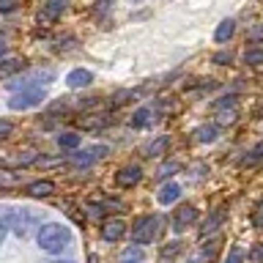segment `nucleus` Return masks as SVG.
Wrapping results in <instances>:
<instances>
[{
    "label": "nucleus",
    "mask_w": 263,
    "mask_h": 263,
    "mask_svg": "<svg viewBox=\"0 0 263 263\" xmlns=\"http://www.w3.org/2000/svg\"><path fill=\"white\" fill-rule=\"evenodd\" d=\"M162 219L159 214H145V217H140L135 225H132V241L145 247V244H154L156 238H159V230H162Z\"/></svg>",
    "instance_id": "obj_4"
},
{
    "label": "nucleus",
    "mask_w": 263,
    "mask_h": 263,
    "mask_svg": "<svg viewBox=\"0 0 263 263\" xmlns=\"http://www.w3.org/2000/svg\"><path fill=\"white\" fill-rule=\"evenodd\" d=\"M8 230H11V228H8V222H6V217H3V211H0V244H3V241H6V236H8Z\"/></svg>",
    "instance_id": "obj_35"
},
{
    "label": "nucleus",
    "mask_w": 263,
    "mask_h": 263,
    "mask_svg": "<svg viewBox=\"0 0 263 263\" xmlns=\"http://www.w3.org/2000/svg\"><path fill=\"white\" fill-rule=\"evenodd\" d=\"M244 63L252 66V69H258V66H263V47H250L244 52Z\"/></svg>",
    "instance_id": "obj_21"
},
{
    "label": "nucleus",
    "mask_w": 263,
    "mask_h": 263,
    "mask_svg": "<svg viewBox=\"0 0 263 263\" xmlns=\"http://www.w3.org/2000/svg\"><path fill=\"white\" fill-rule=\"evenodd\" d=\"M44 3H47V0H44Z\"/></svg>",
    "instance_id": "obj_41"
},
{
    "label": "nucleus",
    "mask_w": 263,
    "mask_h": 263,
    "mask_svg": "<svg viewBox=\"0 0 263 263\" xmlns=\"http://www.w3.org/2000/svg\"><path fill=\"white\" fill-rule=\"evenodd\" d=\"M85 217H88V219H93V222H102V219H104V205L88 203V205H85Z\"/></svg>",
    "instance_id": "obj_26"
},
{
    "label": "nucleus",
    "mask_w": 263,
    "mask_h": 263,
    "mask_svg": "<svg viewBox=\"0 0 263 263\" xmlns=\"http://www.w3.org/2000/svg\"><path fill=\"white\" fill-rule=\"evenodd\" d=\"M225 217H228V209H225V205H222V209H214L211 217L200 225V233H203V236H211L214 230H219V225L225 222Z\"/></svg>",
    "instance_id": "obj_13"
},
{
    "label": "nucleus",
    "mask_w": 263,
    "mask_h": 263,
    "mask_svg": "<svg viewBox=\"0 0 263 263\" xmlns=\"http://www.w3.org/2000/svg\"><path fill=\"white\" fill-rule=\"evenodd\" d=\"M123 236H126V225H123V219L110 217V219L102 222V241L115 244V241H121Z\"/></svg>",
    "instance_id": "obj_8"
},
{
    "label": "nucleus",
    "mask_w": 263,
    "mask_h": 263,
    "mask_svg": "<svg viewBox=\"0 0 263 263\" xmlns=\"http://www.w3.org/2000/svg\"><path fill=\"white\" fill-rule=\"evenodd\" d=\"M52 263H74V260H52Z\"/></svg>",
    "instance_id": "obj_39"
},
{
    "label": "nucleus",
    "mask_w": 263,
    "mask_h": 263,
    "mask_svg": "<svg viewBox=\"0 0 263 263\" xmlns=\"http://www.w3.org/2000/svg\"><path fill=\"white\" fill-rule=\"evenodd\" d=\"M154 123V107H140L132 115V129H145Z\"/></svg>",
    "instance_id": "obj_16"
},
{
    "label": "nucleus",
    "mask_w": 263,
    "mask_h": 263,
    "mask_svg": "<svg viewBox=\"0 0 263 263\" xmlns=\"http://www.w3.org/2000/svg\"><path fill=\"white\" fill-rule=\"evenodd\" d=\"M167 148H170V137H156L154 143H148V145L143 148V154L148 156V159H154V156L167 154Z\"/></svg>",
    "instance_id": "obj_17"
},
{
    "label": "nucleus",
    "mask_w": 263,
    "mask_h": 263,
    "mask_svg": "<svg viewBox=\"0 0 263 263\" xmlns=\"http://www.w3.org/2000/svg\"><path fill=\"white\" fill-rule=\"evenodd\" d=\"M200 219V214H197V205H192V203H181L178 209H176V214H173V230L176 233H184L186 228H192L195 222Z\"/></svg>",
    "instance_id": "obj_7"
},
{
    "label": "nucleus",
    "mask_w": 263,
    "mask_h": 263,
    "mask_svg": "<svg viewBox=\"0 0 263 263\" xmlns=\"http://www.w3.org/2000/svg\"><path fill=\"white\" fill-rule=\"evenodd\" d=\"M252 225L258 230H263V200L255 205V211H252Z\"/></svg>",
    "instance_id": "obj_31"
},
{
    "label": "nucleus",
    "mask_w": 263,
    "mask_h": 263,
    "mask_svg": "<svg viewBox=\"0 0 263 263\" xmlns=\"http://www.w3.org/2000/svg\"><path fill=\"white\" fill-rule=\"evenodd\" d=\"M107 154H110V148H107V145H88V148H77V151H71L69 159L74 164H80V167H90V164H96L99 159H104Z\"/></svg>",
    "instance_id": "obj_6"
},
{
    "label": "nucleus",
    "mask_w": 263,
    "mask_h": 263,
    "mask_svg": "<svg viewBox=\"0 0 263 263\" xmlns=\"http://www.w3.org/2000/svg\"><path fill=\"white\" fill-rule=\"evenodd\" d=\"M47 99V88H25L16 90V93L8 96V110H30V107H39Z\"/></svg>",
    "instance_id": "obj_5"
},
{
    "label": "nucleus",
    "mask_w": 263,
    "mask_h": 263,
    "mask_svg": "<svg viewBox=\"0 0 263 263\" xmlns=\"http://www.w3.org/2000/svg\"><path fill=\"white\" fill-rule=\"evenodd\" d=\"M6 55H8V44H6L3 39H0V58H6Z\"/></svg>",
    "instance_id": "obj_38"
},
{
    "label": "nucleus",
    "mask_w": 263,
    "mask_h": 263,
    "mask_svg": "<svg viewBox=\"0 0 263 263\" xmlns=\"http://www.w3.org/2000/svg\"><path fill=\"white\" fill-rule=\"evenodd\" d=\"M211 63L214 66H230V63H233V55H230V52H217L211 58Z\"/></svg>",
    "instance_id": "obj_30"
},
{
    "label": "nucleus",
    "mask_w": 263,
    "mask_h": 263,
    "mask_svg": "<svg viewBox=\"0 0 263 263\" xmlns=\"http://www.w3.org/2000/svg\"><path fill=\"white\" fill-rule=\"evenodd\" d=\"M178 252H181V241H170V244H164V247H162L159 260H170V258H176Z\"/></svg>",
    "instance_id": "obj_25"
},
{
    "label": "nucleus",
    "mask_w": 263,
    "mask_h": 263,
    "mask_svg": "<svg viewBox=\"0 0 263 263\" xmlns=\"http://www.w3.org/2000/svg\"><path fill=\"white\" fill-rule=\"evenodd\" d=\"M143 178V167L140 164H123V167L115 173V184L118 186H135Z\"/></svg>",
    "instance_id": "obj_10"
},
{
    "label": "nucleus",
    "mask_w": 263,
    "mask_h": 263,
    "mask_svg": "<svg viewBox=\"0 0 263 263\" xmlns=\"http://www.w3.org/2000/svg\"><path fill=\"white\" fill-rule=\"evenodd\" d=\"M11 132H14V121L11 118H0V140L8 137Z\"/></svg>",
    "instance_id": "obj_33"
},
{
    "label": "nucleus",
    "mask_w": 263,
    "mask_h": 263,
    "mask_svg": "<svg viewBox=\"0 0 263 263\" xmlns=\"http://www.w3.org/2000/svg\"><path fill=\"white\" fill-rule=\"evenodd\" d=\"M102 205L104 209H112V211H123V203H118V200H104Z\"/></svg>",
    "instance_id": "obj_37"
},
{
    "label": "nucleus",
    "mask_w": 263,
    "mask_h": 263,
    "mask_svg": "<svg viewBox=\"0 0 263 263\" xmlns=\"http://www.w3.org/2000/svg\"><path fill=\"white\" fill-rule=\"evenodd\" d=\"M143 258H145L143 247H140V244H132V247H126V250L118 255V263H143Z\"/></svg>",
    "instance_id": "obj_18"
},
{
    "label": "nucleus",
    "mask_w": 263,
    "mask_h": 263,
    "mask_svg": "<svg viewBox=\"0 0 263 263\" xmlns=\"http://www.w3.org/2000/svg\"><path fill=\"white\" fill-rule=\"evenodd\" d=\"M25 195H28V197H36V200H41V197H52V195H55V184H52L49 178L30 181V184L25 186Z\"/></svg>",
    "instance_id": "obj_11"
},
{
    "label": "nucleus",
    "mask_w": 263,
    "mask_h": 263,
    "mask_svg": "<svg viewBox=\"0 0 263 263\" xmlns=\"http://www.w3.org/2000/svg\"><path fill=\"white\" fill-rule=\"evenodd\" d=\"M236 107H238V93H225V96H219L217 102L211 104V110L228 112V110H236Z\"/></svg>",
    "instance_id": "obj_19"
},
{
    "label": "nucleus",
    "mask_w": 263,
    "mask_h": 263,
    "mask_svg": "<svg viewBox=\"0 0 263 263\" xmlns=\"http://www.w3.org/2000/svg\"><path fill=\"white\" fill-rule=\"evenodd\" d=\"M112 3H115V0H96L90 11H93V16H96V20H104V16L112 11Z\"/></svg>",
    "instance_id": "obj_22"
},
{
    "label": "nucleus",
    "mask_w": 263,
    "mask_h": 263,
    "mask_svg": "<svg viewBox=\"0 0 263 263\" xmlns=\"http://www.w3.org/2000/svg\"><path fill=\"white\" fill-rule=\"evenodd\" d=\"M250 260H252V263H263V244H258V247L250 252Z\"/></svg>",
    "instance_id": "obj_36"
},
{
    "label": "nucleus",
    "mask_w": 263,
    "mask_h": 263,
    "mask_svg": "<svg viewBox=\"0 0 263 263\" xmlns=\"http://www.w3.org/2000/svg\"><path fill=\"white\" fill-rule=\"evenodd\" d=\"M0 211H3L8 228L14 230V236H20V238H28L36 225L41 228V214L28 209V205H6V209H0Z\"/></svg>",
    "instance_id": "obj_2"
},
{
    "label": "nucleus",
    "mask_w": 263,
    "mask_h": 263,
    "mask_svg": "<svg viewBox=\"0 0 263 263\" xmlns=\"http://www.w3.org/2000/svg\"><path fill=\"white\" fill-rule=\"evenodd\" d=\"M135 99V90L126 88V90H115L112 93V107H121V104H129Z\"/></svg>",
    "instance_id": "obj_24"
},
{
    "label": "nucleus",
    "mask_w": 263,
    "mask_h": 263,
    "mask_svg": "<svg viewBox=\"0 0 263 263\" xmlns=\"http://www.w3.org/2000/svg\"><path fill=\"white\" fill-rule=\"evenodd\" d=\"M52 80H55L52 69H28V71L22 69L16 77L6 80V88L11 90V93H16V90H25V88H44Z\"/></svg>",
    "instance_id": "obj_3"
},
{
    "label": "nucleus",
    "mask_w": 263,
    "mask_h": 263,
    "mask_svg": "<svg viewBox=\"0 0 263 263\" xmlns=\"http://www.w3.org/2000/svg\"><path fill=\"white\" fill-rule=\"evenodd\" d=\"M20 8V0H0V14H11Z\"/></svg>",
    "instance_id": "obj_34"
},
{
    "label": "nucleus",
    "mask_w": 263,
    "mask_h": 263,
    "mask_svg": "<svg viewBox=\"0 0 263 263\" xmlns=\"http://www.w3.org/2000/svg\"><path fill=\"white\" fill-rule=\"evenodd\" d=\"M90 82H93V71L82 69V66H74V69L66 74V85H69L71 90H85Z\"/></svg>",
    "instance_id": "obj_9"
},
{
    "label": "nucleus",
    "mask_w": 263,
    "mask_h": 263,
    "mask_svg": "<svg viewBox=\"0 0 263 263\" xmlns=\"http://www.w3.org/2000/svg\"><path fill=\"white\" fill-rule=\"evenodd\" d=\"M132 3H143V0H132Z\"/></svg>",
    "instance_id": "obj_40"
},
{
    "label": "nucleus",
    "mask_w": 263,
    "mask_h": 263,
    "mask_svg": "<svg viewBox=\"0 0 263 263\" xmlns=\"http://www.w3.org/2000/svg\"><path fill=\"white\" fill-rule=\"evenodd\" d=\"M219 135H222L219 123H203V126L195 129V140H197V143H214V140H219Z\"/></svg>",
    "instance_id": "obj_14"
},
{
    "label": "nucleus",
    "mask_w": 263,
    "mask_h": 263,
    "mask_svg": "<svg viewBox=\"0 0 263 263\" xmlns=\"http://www.w3.org/2000/svg\"><path fill=\"white\" fill-rule=\"evenodd\" d=\"M225 263H244V252H241V247H233V250L228 252Z\"/></svg>",
    "instance_id": "obj_32"
},
{
    "label": "nucleus",
    "mask_w": 263,
    "mask_h": 263,
    "mask_svg": "<svg viewBox=\"0 0 263 263\" xmlns=\"http://www.w3.org/2000/svg\"><path fill=\"white\" fill-rule=\"evenodd\" d=\"M36 244L49 255H61L71 244V230L66 225H61V222H44L36 230Z\"/></svg>",
    "instance_id": "obj_1"
},
{
    "label": "nucleus",
    "mask_w": 263,
    "mask_h": 263,
    "mask_svg": "<svg viewBox=\"0 0 263 263\" xmlns=\"http://www.w3.org/2000/svg\"><path fill=\"white\" fill-rule=\"evenodd\" d=\"M247 41H250V44H263V22L252 25V28L247 30Z\"/></svg>",
    "instance_id": "obj_27"
},
{
    "label": "nucleus",
    "mask_w": 263,
    "mask_h": 263,
    "mask_svg": "<svg viewBox=\"0 0 263 263\" xmlns=\"http://www.w3.org/2000/svg\"><path fill=\"white\" fill-rule=\"evenodd\" d=\"M236 36V20H222L219 25H217V30H214V41H217V44H228L230 39Z\"/></svg>",
    "instance_id": "obj_15"
},
{
    "label": "nucleus",
    "mask_w": 263,
    "mask_h": 263,
    "mask_svg": "<svg viewBox=\"0 0 263 263\" xmlns=\"http://www.w3.org/2000/svg\"><path fill=\"white\" fill-rule=\"evenodd\" d=\"M22 66L25 63H20V61H3L0 63V74H20Z\"/></svg>",
    "instance_id": "obj_28"
},
{
    "label": "nucleus",
    "mask_w": 263,
    "mask_h": 263,
    "mask_svg": "<svg viewBox=\"0 0 263 263\" xmlns=\"http://www.w3.org/2000/svg\"><path fill=\"white\" fill-rule=\"evenodd\" d=\"M178 170H181V164H178L176 159H167L159 170H156V178H170L173 173H178Z\"/></svg>",
    "instance_id": "obj_23"
},
{
    "label": "nucleus",
    "mask_w": 263,
    "mask_h": 263,
    "mask_svg": "<svg viewBox=\"0 0 263 263\" xmlns=\"http://www.w3.org/2000/svg\"><path fill=\"white\" fill-rule=\"evenodd\" d=\"M260 159H263V143H258V145L252 148L250 156L244 159V164H255V162H260Z\"/></svg>",
    "instance_id": "obj_29"
},
{
    "label": "nucleus",
    "mask_w": 263,
    "mask_h": 263,
    "mask_svg": "<svg viewBox=\"0 0 263 263\" xmlns=\"http://www.w3.org/2000/svg\"><path fill=\"white\" fill-rule=\"evenodd\" d=\"M178 197H181V186L176 184V181H167V184H162L159 192H156V200H159L162 205L178 203Z\"/></svg>",
    "instance_id": "obj_12"
},
{
    "label": "nucleus",
    "mask_w": 263,
    "mask_h": 263,
    "mask_svg": "<svg viewBox=\"0 0 263 263\" xmlns=\"http://www.w3.org/2000/svg\"><path fill=\"white\" fill-rule=\"evenodd\" d=\"M58 145H61L63 151H77L80 148V135L77 132H63V135H58Z\"/></svg>",
    "instance_id": "obj_20"
}]
</instances>
